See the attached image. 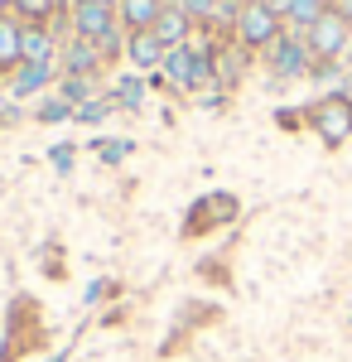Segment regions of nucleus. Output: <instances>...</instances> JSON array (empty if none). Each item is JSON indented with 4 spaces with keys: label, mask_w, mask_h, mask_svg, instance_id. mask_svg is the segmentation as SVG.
<instances>
[{
    "label": "nucleus",
    "mask_w": 352,
    "mask_h": 362,
    "mask_svg": "<svg viewBox=\"0 0 352 362\" xmlns=\"http://www.w3.org/2000/svg\"><path fill=\"white\" fill-rule=\"evenodd\" d=\"M304 121L314 126V136L324 140L328 150H338V145L352 136V97H343V92H328V97H319V102L304 112Z\"/></svg>",
    "instance_id": "1"
},
{
    "label": "nucleus",
    "mask_w": 352,
    "mask_h": 362,
    "mask_svg": "<svg viewBox=\"0 0 352 362\" xmlns=\"http://www.w3.org/2000/svg\"><path fill=\"white\" fill-rule=\"evenodd\" d=\"M304 44H309V54L319 58V63H333V58H343V49H352V25L328 5L324 15L304 29Z\"/></svg>",
    "instance_id": "2"
},
{
    "label": "nucleus",
    "mask_w": 352,
    "mask_h": 362,
    "mask_svg": "<svg viewBox=\"0 0 352 362\" xmlns=\"http://www.w3.org/2000/svg\"><path fill=\"white\" fill-rule=\"evenodd\" d=\"M237 213H242L237 194H208V198H198V203L189 208V218H184V237H208V232H217V227H227Z\"/></svg>",
    "instance_id": "3"
},
{
    "label": "nucleus",
    "mask_w": 352,
    "mask_h": 362,
    "mask_svg": "<svg viewBox=\"0 0 352 362\" xmlns=\"http://www.w3.org/2000/svg\"><path fill=\"white\" fill-rule=\"evenodd\" d=\"M164 73L179 87H208L213 83V54L198 49V44H179V49L164 54Z\"/></svg>",
    "instance_id": "4"
},
{
    "label": "nucleus",
    "mask_w": 352,
    "mask_h": 362,
    "mask_svg": "<svg viewBox=\"0 0 352 362\" xmlns=\"http://www.w3.org/2000/svg\"><path fill=\"white\" fill-rule=\"evenodd\" d=\"M280 34H285V29H280V15H275L271 5L246 0L242 15H237V39H242V49H271Z\"/></svg>",
    "instance_id": "5"
},
{
    "label": "nucleus",
    "mask_w": 352,
    "mask_h": 362,
    "mask_svg": "<svg viewBox=\"0 0 352 362\" xmlns=\"http://www.w3.org/2000/svg\"><path fill=\"white\" fill-rule=\"evenodd\" d=\"M73 39H87V44H111L116 39V25H111V5H92V0H78L73 5Z\"/></svg>",
    "instance_id": "6"
},
{
    "label": "nucleus",
    "mask_w": 352,
    "mask_h": 362,
    "mask_svg": "<svg viewBox=\"0 0 352 362\" xmlns=\"http://www.w3.org/2000/svg\"><path fill=\"white\" fill-rule=\"evenodd\" d=\"M266 58H271V68L280 73V78H299L304 68H309V44H304V34H280L271 49H266Z\"/></svg>",
    "instance_id": "7"
},
{
    "label": "nucleus",
    "mask_w": 352,
    "mask_h": 362,
    "mask_svg": "<svg viewBox=\"0 0 352 362\" xmlns=\"http://www.w3.org/2000/svg\"><path fill=\"white\" fill-rule=\"evenodd\" d=\"M189 25H193V15L184 10V5H164L160 20L150 25V34L160 39L164 49H179V44H189Z\"/></svg>",
    "instance_id": "8"
},
{
    "label": "nucleus",
    "mask_w": 352,
    "mask_h": 362,
    "mask_svg": "<svg viewBox=\"0 0 352 362\" xmlns=\"http://www.w3.org/2000/svg\"><path fill=\"white\" fill-rule=\"evenodd\" d=\"M20 39H25V25L15 15H0V73H15L25 58H20Z\"/></svg>",
    "instance_id": "9"
},
{
    "label": "nucleus",
    "mask_w": 352,
    "mask_h": 362,
    "mask_svg": "<svg viewBox=\"0 0 352 362\" xmlns=\"http://www.w3.org/2000/svg\"><path fill=\"white\" fill-rule=\"evenodd\" d=\"M164 0H121L116 5V15H121V25L131 29V34H140V29H150L155 20H160Z\"/></svg>",
    "instance_id": "10"
},
{
    "label": "nucleus",
    "mask_w": 352,
    "mask_h": 362,
    "mask_svg": "<svg viewBox=\"0 0 352 362\" xmlns=\"http://www.w3.org/2000/svg\"><path fill=\"white\" fill-rule=\"evenodd\" d=\"M126 54H131V63H136V68H155V63H164V54H169V49H164L150 29H140V34H131V39H126Z\"/></svg>",
    "instance_id": "11"
},
{
    "label": "nucleus",
    "mask_w": 352,
    "mask_h": 362,
    "mask_svg": "<svg viewBox=\"0 0 352 362\" xmlns=\"http://www.w3.org/2000/svg\"><path fill=\"white\" fill-rule=\"evenodd\" d=\"M20 58H25V63H54V34H49L44 25H25Z\"/></svg>",
    "instance_id": "12"
},
{
    "label": "nucleus",
    "mask_w": 352,
    "mask_h": 362,
    "mask_svg": "<svg viewBox=\"0 0 352 362\" xmlns=\"http://www.w3.org/2000/svg\"><path fill=\"white\" fill-rule=\"evenodd\" d=\"M97 63H102V49H97V44H87V39H73V44H68V54H63L68 78H87Z\"/></svg>",
    "instance_id": "13"
},
{
    "label": "nucleus",
    "mask_w": 352,
    "mask_h": 362,
    "mask_svg": "<svg viewBox=\"0 0 352 362\" xmlns=\"http://www.w3.org/2000/svg\"><path fill=\"white\" fill-rule=\"evenodd\" d=\"M54 78V63H20L15 68V92L20 97H29V92H39V87Z\"/></svg>",
    "instance_id": "14"
},
{
    "label": "nucleus",
    "mask_w": 352,
    "mask_h": 362,
    "mask_svg": "<svg viewBox=\"0 0 352 362\" xmlns=\"http://www.w3.org/2000/svg\"><path fill=\"white\" fill-rule=\"evenodd\" d=\"M324 10H328V0H290V10H285V20H290V25H295L299 34H304V29L314 25V20H319Z\"/></svg>",
    "instance_id": "15"
},
{
    "label": "nucleus",
    "mask_w": 352,
    "mask_h": 362,
    "mask_svg": "<svg viewBox=\"0 0 352 362\" xmlns=\"http://www.w3.org/2000/svg\"><path fill=\"white\" fill-rule=\"evenodd\" d=\"M20 15H34V20H49L54 15V0H10Z\"/></svg>",
    "instance_id": "16"
},
{
    "label": "nucleus",
    "mask_w": 352,
    "mask_h": 362,
    "mask_svg": "<svg viewBox=\"0 0 352 362\" xmlns=\"http://www.w3.org/2000/svg\"><path fill=\"white\" fill-rule=\"evenodd\" d=\"M87 92H92L87 78H63V97H68V102H87Z\"/></svg>",
    "instance_id": "17"
},
{
    "label": "nucleus",
    "mask_w": 352,
    "mask_h": 362,
    "mask_svg": "<svg viewBox=\"0 0 352 362\" xmlns=\"http://www.w3.org/2000/svg\"><path fill=\"white\" fill-rule=\"evenodd\" d=\"M184 10H189L193 20H203V15H217V0H179Z\"/></svg>",
    "instance_id": "18"
},
{
    "label": "nucleus",
    "mask_w": 352,
    "mask_h": 362,
    "mask_svg": "<svg viewBox=\"0 0 352 362\" xmlns=\"http://www.w3.org/2000/svg\"><path fill=\"white\" fill-rule=\"evenodd\" d=\"M92 5H121V0H92Z\"/></svg>",
    "instance_id": "19"
},
{
    "label": "nucleus",
    "mask_w": 352,
    "mask_h": 362,
    "mask_svg": "<svg viewBox=\"0 0 352 362\" xmlns=\"http://www.w3.org/2000/svg\"><path fill=\"white\" fill-rule=\"evenodd\" d=\"M256 5H266V0H256Z\"/></svg>",
    "instance_id": "20"
}]
</instances>
